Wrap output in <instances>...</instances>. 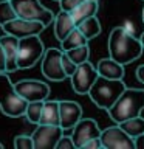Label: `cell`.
<instances>
[{"instance_id": "28", "label": "cell", "mask_w": 144, "mask_h": 149, "mask_svg": "<svg viewBox=\"0 0 144 149\" xmlns=\"http://www.w3.org/2000/svg\"><path fill=\"white\" fill-rule=\"evenodd\" d=\"M76 146H74V143H73V138H71V135L70 137H65V135H62L59 140H57V143H56V148L54 149H74Z\"/></svg>"}, {"instance_id": "15", "label": "cell", "mask_w": 144, "mask_h": 149, "mask_svg": "<svg viewBox=\"0 0 144 149\" xmlns=\"http://www.w3.org/2000/svg\"><path fill=\"white\" fill-rule=\"evenodd\" d=\"M0 45L3 47L5 58H6V73H12L19 70L17 65V50H19V37L5 34L0 37Z\"/></svg>"}, {"instance_id": "7", "label": "cell", "mask_w": 144, "mask_h": 149, "mask_svg": "<svg viewBox=\"0 0 144 149\" xmlns=\"http://www.w3.org/2000/svg\"><path fill=\"white\" fill-rule=\"evenodd\" d=\"M98 76H99V74H98V70L91 62L85 61V62H82V64H78L76 70H74L73 74L70 76L73 90L76 92L78 95H87Z\"/></svg>"}, {"instance_id": "40", "label": "cell", "mask_w": 144, "mask_h": 149, "mask_svg": "<svg viewBox=\"0 0 144 149\" xmlns=\"http://www.w3.org/2000/svg\"><path fill=\"white\" fill-rule=\"evenodd\" d=\"M57 2H59V0H57Z\"/></svg>"}, {"instance_id": "36", "label": "cell", "mask_w": 144, "mask_h": 149, "mask_svg": "<svg viewBox=\"0 0 144 149\" xmlns=\"http://www.w3.org/2000/svg\"><path fill=\"white\" fill-rule=\"evenodd\" d=\"M141 17H143V22H144V6H143V14H141Z\"/></svg>"}, {"instance_id": "34", "label": "cell", "mask_w": 144, "mask_h": 149, "mask_svg": "<svg viewBox=\"0 0 144 149\" xmlns=\"http://www.w3.org/2000/svg\"><path fill=\"white\" fill-rule=\"evenodd\" d=\"M121 26H123L127 33H130V34H135V26H133L132 22L127 20V22H124V25H121ZM135 36H136V34H135Z\"/></svg>"}, {"instance_id": "9", "label": "cell", "mask_w": 144, "mask_h": 149, "mask_svg": "<svg viewBox=\"0 0 144 149\" xmlns=\"http://www.w3.org/2000/svg\"><path fill=\"white\" fill-rule=\"evenodd\" d=\"M99 138L105 149H135V140L125 134L119 124L101 130Z\"/></svg>"}, {"instance_id": "39", "label": "cell", "mask_w": 144, "mask_h": 149, "mask_svg": "<svg viewBox=\"0 0 144 149\" xmlns=\"http://www.w3.org/2000/svg\"><path fill=\"white\" fill-rule=\"evenodd\" d=\"M143 2H144V0H143Z\"/></svg>"}, {"instance_id": "17", "label": "cell", "mask_w": 144, "mask_h": 149, "mask_svg": "<svg viewBox=\"0 0 144 149\" xmlns=\"http://www.w3.org/2000/svg\"><path fill=\"white\" fill-rule=\"evenodd\" d=\"M53 23H54V36L59 42L64 40L68 33L76 28V23H74L71 14L68 11H62V9H60V13H57L54 16Z\"/></svg>"}, {"instance_id": "4", "label": "cell", "mask_w": 144, "mask_h": 149, "mask_svg": "<svg viewBox=\"0 0 144 149\" xmlns=\"http://www.w3.org/2000/svg\"><path fill=\"white\" fill-rule=\"evenodd\" d=\"M28 102L14 88L6 72H0V110L3 115L19 118L25 115Z\"/></svg>"}, {"instance_id": "2", "label": "cell", "mask_w": 144, "mask_h": 149, "mask_svg": "<svg viewBox=\"0 0 144 149\" xmlns=\"http://www.w3.org/2000/svg\"><path fill=\"white\" fill-rule=\"evenodd\" d=\"M144 110V90L143 88L125 87L119 98L113 102L109 110V116L113 123L119 124L123 121L141 115Z\"/></svg>"}, {"instance_id": "35", "label": "cell", "mask_w": 144, "mask_h": 149, "mask_svg": "<svg viewBox=\"0 0 144 149\" xmlns=\"http://www.w3.org/2000/svg\"><path fill=\"white\" fill-rule=\"evenodd\" d=\"M139 42H141V45H143V48H144V33L139 36Z\"/></svg>"}, {"instance_id": "5", "label": "cell", "mask_w": 144, "mask_h": 149, "mask_svg": "<svg viewBox=\"0 0 144 149\" xmlns=\"http://www.w3.org/2000/svg\"><path fill=\"white\" fill-rule=\"evenodd\" d=\"M45 53L44 42L40 40L39 34L28 36L19 39V50H17V65L19 68H31L42 59Z\"/></svg>"}, {"instance_id": "29", "label": "cell", "mask_w": 144, "mask_h": 149, "mask_svg": "<svg viewBox=\"0 0 144 149\" xmlns=\"http://www.w3.org/2000/svg\"><path fill=\"white\" fill-rule=\"evenodd\" d=\"M84 0H59V5H60V9L62 11H68L71 13L74 8L78 6L79 3H82Z\"/></svg>"}, {"instance_id": "12", "label": "cell", "mask_w": 144, "mask_h": 149, "mask_svg": "<svg viewBox=\"0 0 144 149\" xmlns=\"http://www.w3.org/2000/svg\"><path fill=\"white\" fill-rule=\"evenodd\" d=\"M64 135V129L56 124H39L34 129L31 138L34 149H54L57 140Z\"/></svg>"}, {"instance_id": "11", "label": "cell", "mask_w": 144, "mask_h": 149, "mask_svg": "<svg viewBox=\"0 0 144 149\" xmlns=\"http://www.w3.org/2000/svg\"><path fill=\"white\" fill-rule=\"evenodd\" d=\"M2 28H3L5 34H11V36H16L19 39H22V37L40 34L46 26L42 22H37V20H28V19L16 17L12 20L3 23Z\"/></svg>"}, {"instance_id": "21", "label": "cell", "mask_w": 144, "mask_h": 149, "mask_svg": "<svg viewBox=\"0 0 144 149\" xmlns=\"http://www.w3.org/2000/svg\"><path fill=\"white\" fill-rule=\"evenodd\" d=\"M87 44H88V39L78 30V26H76L74 30H71L68 33L64 40H60V50L67 51V50L76 48V47H81V45H87Z\"/></svg>"}, {"instance_id": "32", "label": "cell", "mask_w": 144, "mask_h": 149, "mask_svg": "<svg viewBox=\"0 0 144 149\" xmlns=\"http://www.w3.org/2000/svg\"><path fill=\"white\" fill-rule=\"evenodd\" d=\"M135 149H144V134L135 137Z\"/></svg>"}, {"instance_id": "22", "label": "cell", "mask_w": 144, "mask_h": 149, "mask_svg": "<svg viewBox=\"0 0 144 149\" xmlns=\"http://www.w3.org/2000/svg\"><path fill=\"white\" fill-rule=\"evenodd\" d=\"M119 126H121V129H123L127 135H130L132 138L144 134V118L141 115L125 120V121H123V123H119Z\"/></svg>"}, {"instance_id": "8", "label": "cell", "mask_w": 144, "mask_h": 149, "mask_svg": "<svg viewBox=\"0 0 144 149\" xmlns=\"http://www.w3.org/2000/svg\"><path fill=\"white\" fill-rule=\"evenodd\" d=\"M42 73L46 79L54 82H60L67 78L62 67V50L48 48L42 56Z\"/></svg>"}, {"instance_id": "19", "label": "cell", "mask_w": 144, "mask_h": 149, "mask_svg": "<svg viewBox=\"0 0 144 149\" xmlns=\"http://www.w3.org/2000/svg\"><path fill=\"white\" fill-rule=\"evenodd\" d=\"M39 124L59 126V101H56V100H45L44 101Z\"/></svg>"}, {"instance_id": "1", "label": "cell", "mask_w": 144, "mask_h": 149, "mask_svg": "<svg viewBox=\"0 0 144 149\" xmlns=\"http://www.w3.org/2000/svg\"><path fill=\"white\" fill-rule=\"evenodd\" d=\"M107 47H109L110 58L123 65L136 61L144 50L141 42H139V37L127 33L123 26H116L111 30Z\"/></svg>"}, {"instance_id": "24", "label": "cell", "mask_w": 144, "mask_h": 149, "mask_svg": "<svg viewBox=\"0 0 144 149\" xmlns=\"http://www.w3.org/2000/svg\"><path fill=\"white\" fill-rule=\"evenodd\" d=\"M65 53H67V56L76 65L85 62V61H88V58H90V48H88V44L76 47V48H71V50H67Z\"/></svg>"}, {"instance_id": "18", "label": "cell", "mask_w": 144, "mask_h": 149, "mask_svg": "<svg viewBox=\"0 0 144 149\" xmlns=\"http://www.w3.org/2000/svg\"><path fill=\"white\" fill-rule=\"evenodd\" d=\"M98 8L99 6H98V2H95V0H84V2L79 3L70 14H71L74 23L78 25V23H81L82 20H85V19L96 16Z\"/></svg>"}, {"instance_id": "37", "label": "cell", "mask_w": 144, "mask_h": 149, "mask_svg": "<svg viewBox=\"0 0 144 149\" xmlns=\"http://www.w3.org/2000/svg\"><path fill=\"white\" fill-rule=\"evenodd\" d=\"M0 149H3V144L2 143H0Z\"/></svg>"}, {"instance_id": "33", "label": "cell", "mask_w": 144, "mask_h": 149, "mask_svg": "<svg viewBox=\"0 0 144 149\" xmlns=\"http://www.w3.org/2000/svg\"><path fill=\"white\" fill-rule=\"evenodd\" d=\"M136 79L144 86V64L139 65V67L136 68Z\"/></svg>"}, {"instance_id": "25", "label": "cell", "mask_w": 144, "mask_h": 149, "mask_svg": "<svg viewBox=\"0 0 144 149\" xmlns=\"http://www.w3.org/2000/svg\"><path fill=\"white\" fill-rule=\"evenodd\" d=\"M16 17H17V14L14 11L11 2H9V0H2V2H0V25L12 20V19H16Z\"/></svg>"}, {"instance_id": "26", "label": "cell", "mask_w": 144, "mask_h": 149, "mask_svg": "<svg viewBox=\"0 0 144 149\" xmlns=\"http://www.w3.org/2000/svg\"><path fill=\"white\" fill-rule=\"evenodd\" d=\"M14 146L17 149H34V143H33V138L28 135H19L14 138Z\"/></svg>"}, {"instance_id": "6", "label": "cell", "mask_w": 144, "mask_h": 149, "mask_svg": "<svg viewBox=\"0 0 144 149\" xmlns=\"http://www.w3.org/2000/svg\"><path fill=\"white\" fill-rule=\"evenodd\" d=\"M9 2H11L17 17L42 22L45 26L51 25L54 20V14L48 8H45L39 0H9Z\"/></svg>"}, {"instance_id": "31", "label": "cell", "mask_w": 144, "mask_h": 149, "mask_svg": "<svg viewBox=\"0 0 144 149\" xmlns=\"http://www.w3.org/2000/svg\"><path fill=\"white\" fill-rule=\"evenodd\" d=\"M0 72H6V58H5V51L2 45H0Z\"/></svg>"}, {"instance_id": "38", "label": "cell", "mask_w": 144, "mask_h": 149, "mask_svg": "<svg viewBox=\"0 0 144 149\" xmlns=\"http://www.w3.org/2000/svg\"><path fill=\"white\" fill-rule=\"evenodd\" d=\"M95 2H98V0H95Z\"/></svg>"}, {"instance_id": "3", "label": "cell", "mask_w": 144, "mask_h": 149, "mask_svg": "<svg viewBox=\"0 0 144 149\" xmlns=\"http://www.w3.org/2000/svg\"><path fill=\"white\" fill-rule=\"evenodd\" d=\"M125 87L127 86L123 79H109L104 76H98L87 95L99 109L109 110Z\"/></svg>"}, {"instance_id": "14", "label": "cell", "mask_w": 144, "mask_h": 149, "mask_svg": "<svg viewBox=\"0 0 144 149\" xmlns=\"http://www.w3.org/2000/svg\"><path fill=\"white\" fill-rule=\"evenodd\" d=\"M82 118V107L76 101H59V126L64 130H71Z\"/></svg>"}, {"instance_id": "30", "label": "cell", "mask_w": 144, "mask_h": 149, "mask_svg": "<svg viewBox=\"0 0 144 149\" xmlns=\"http://www.w3.org/2000/svg\"><path fill=\"white\" fill-rule=\"evenodd\" d=\"M99 148H102V143H101V138L96 137V138L88 140L87 143H84V146L81 149H99Z\"/></svg>"}, {"instance_id": "27", "label": "cell", "mask_w": 144, "mask_h": 149, "mask_svg": "<svg viewBox=\"0 0 144 149\" xmlns=\"http://www.w3.org/2000/svg\"><path fill=\"white\" fill-rule=\"evenodd\" d=\"M62 67H64V72H65V74H67V78L71 76L73 72L76 70V64L68 58L65 51H62Z\"/></svg>"}, {"instance_id": "16", "label": "cell", "mask_w": 144, "mask_h": 149, "mask_svg": "<svg viewBox=\"0 0 144 149\" xmlns=\"http://www.w3.org/2000/svg\"><path fill=\"white\" fill-rule=\"evenodd\" d=\"M98 74L109 79H124V65L116 62L111 58H104L101 59L96 65Z\"/></svg>"}, {"instance_id": "13", "label": "cell", "mask_w": 144, "mask_h": 149, "mask_svg": "<svg viewBox=\"0 0 144 149\" xmlns=\"http://www.w3.org/2000/svg\"><path fill=\"white\" fill-rule=\"evenodd\" d=\"M71 130H73L71 138H73V143L76 148H82L84 143H87L88 140L96 138L101 135L99 126L91 118H81Z\"/></svg>"}, {"instance_id": "10", "label": "cell", "mask_w": 144, "mask_h": 149, "mask_svg": "<svg viewBox=\"0 0 144 149\" xmlns=\"http://www.w3.org/2000/svg\"><path fill=\"white\" fill-rule=\"evenodd\" d=\"M16 92L20 95L26 102L30 101H45L50 96L48 84L37 81V79H22L14 84Z\"/></svg>"}, {"instance_id": "20", "label": "cell", "mask_w": 144, "mask_h": 149, "mask_svg": "<svg viewBox=\"0 0 144 149\" xmlns=\"http://www.w3.org/2000/svg\"><path fill=\"white\" fill-rule=\"evenodd\" d=\"M76 26H78V30L81 31L88 40H90V39H95V37H98V36L101 34V31H102L101 23H99V20H98V17H96V16L85 19V20H82L81 23H78Z\"/></svg>"}, {"instance_id": "23", "label": "cell", "mask_w": 144, "mask_h": 149, "mask_svg": "<svg viewBox=\"0 0 144 149\" xmlns=\"http://www.w3.org/2000/svg\"><path fill=\"white\" fill-rule=\"evenodd\" d=\"M42 107H44V101H30L26 104L25 116L26 120L33 124H39L40 115H42Z\"/></svg>"}]
</instances>
